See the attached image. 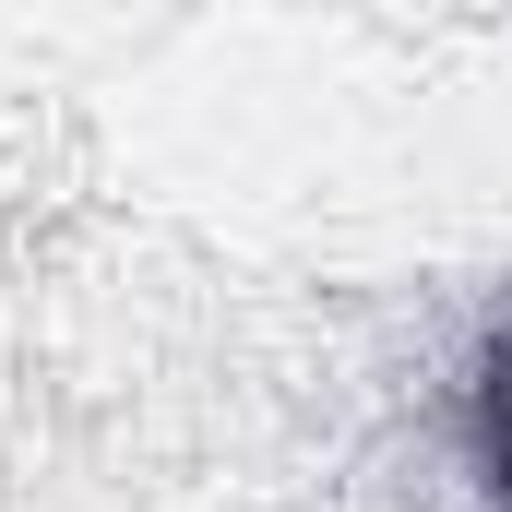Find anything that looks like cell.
Segmentation results:
<instances>
[{"label": "cell", "mask_w": 512, "mask_h": 512, "mask_svg": "<svg viewBox=\"0 0 512 512\" xmlns=\"http://www.w3.org/2000/svg\"><path fill=\"white\" fill-rule=\"evenodd\" d=\"M477 441H489V489L512 512V322H501V346H489V382H477Z\"/></svg>", "instance_id": "6da1fadb"}]
</instances>
